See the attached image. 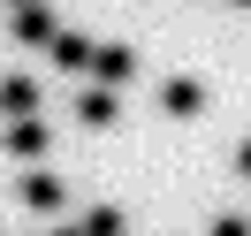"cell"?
<instances>
[{"instance_id": "1", "label": "cell", "mask_w": 251, "mask_h": 236, "mask_svg": "<svg viewBox=\"0 0 251 236\" xmlns=\"http://www.w3.org/2000/svg\"><path fill=\"white\" fill-rule=\"evenodd\" d=\"M92 77L99 84H129L137 77V53H129L122 38H107V46H92Z\"/></svg>"}, {"instance_id": "12", "label": "cell", "mask_w": 251, "mask_h": 236, "mask_svg": "<svg viewBox=\"0 0 251 236\" xmlns=\"http://www.w3.org/2000/svg\"><path fill=\"white\" fill-rule=\"evenodd\" d=\"M61 236H84V229H61Z\"/></svg>"}, {"instance_id": "13", "label": "cell", "mask_w": 251, "mask_h": 236, "mask_svg": "<svg viewBox=\"0 0 251 236\" xmlns=\"http://www.w3.org/2000/svg\"><path fill=\"white\" fill-rule=\"evenodd\" d=\"M244 8H251V0H244Z\"/></svg>"}, {"instance_id": "11", "label": "cell", "mask_w": 251, "mask_h": 236, "mask_svg": "<svg viewBox=\"0 0 251 236\" xmlns=\"http://www.w3.org/2000/svg\"><path fill=\"white\" fill-rule=\"evenodd\" d=\"M236 168H244V175H251V137H244V153H236Z\"/></svg>"}, {"instance_id": "2", "label": "cell", "mask_w": 251, "mask_h": 236, "mask_svg": "<svg viewBox=\"0 0 251 236\" xmlns=\"http://www.w3.org/2000/svg\"><path fill=\"white\" fill-rule=\"evenodd\" d=\"M16 38H23V46H53V38H61V31H53V8H38V0L16 8Z\"/></svg>"}, {"instance_id": "9", "label": "cell", "mask_w": 251, "mask_h": 236, "mask_svg": "<svg viewBox=\"0 0 251 236\" xmlns=\"http://www.w3.org/2000/svg\"><path fill=\"white\" fill-rule=\"evenodd\" d=\"M53 61L61 69H92V38H53Z\"/></svg>"}, {"instance_id": "3", "label": "cell", "mask_w": 251, "mask_h": 236, "mask_svg": "<svg viewBox=\"0 0 251 236\" xmlns=\"http://www.w3.org/2000/svg\"><path fill=\"white\" fill-rule=\"evenodd\" d=\"M23 206H31V213H61V175H23Z\"/></svg>"}, {"instance_id": "10", "label": "cell", "mask_w": 251, "mask_h": 236, "mask_svg": "<svg viewBox=\"0 0 251 236\" xmlns=\"http://www.w3.org/2000/svg\"><path fill=\"white\" fill-rule=\"evenodd\" d=\"M205 236H251V221H244V213H221V221H213Z\"/></svg>"}, {"instance_id": "5", "label": "cell", "mask_w": 251, "mask_h": 236, "mask_svg": "<svg viewBox=\"0 0 251 236\" xmlns=\"http://www.w3.org/2000/svg\"><path fill=\"white\" fill-rule=\"evenodd\" d=\"M160 107H168V114H198V107H205V92H198L190 77H175V84H160Z\"/></svg>"}, {"instance_id": "6", "label": "cell", "mask_w": 251, "mask_h": 236, "mask_svg": "<svg viewBox=\"0 0 251 236\" xmlns=\"http://www.w3.org/2000/svg\"><path fill=\"white\" fill-rule=\"evenodd\" d=\"M0 107H8V114H38V84L31 77H8V84H0Z\"/></svg>"}, {"instance_id": "4", "label": "cell", "mask_w": 251, "mask_h": 236, "mask_svg": "<svg viewBox=\"0 0 251 236\" xmlns=\"http://www.w3.org/2000/svg\"><path fill=\"white\" fill-rule=\"evenodd\" d=\"M8 153H16V160H38V153H46V130H38V114H16V122H8Z\"/></svg>"}, {"instance_id": "7", "label": "cell", "mask_w": 251, "mask_h": 236, "mask_svg": "<svg viewBox=\"0 0 251 236\" xmlns=\"http://www.w3.org/2000/svg\"><path fill=\"white\" fill-rule=\"evenodd\" d=\"M76 114H84L92 130H114V114H122V107H114V92H84V99H76Z\"/></svg>"}, {"instance_id": "8", "label": "cell", "mask_w": 251, "mask_h": 236, "mask_svg": "<svg viewBox=\"0 0 251 236\" xmlns=\"http://www.w3.org/2000/svg\"><path fill=\"white\" fill-rule=\"evenodd\" d=\"M76 229H84V236H122L129 221H122V206H92V213L76 221Z\"/></svg>"}]
</instances>
